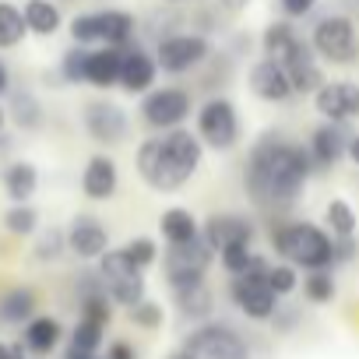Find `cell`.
<instances>
[{"label":"cell","mask_w":359,"mask_h":359,"mask_svg":"<svg viewBox=\"0 0 359 359\" xmlns=\"http://www.w3.org/2000/svg\"><path fill=\"white\" fill-rule=\"evenodd\" d=\"M11 88V74H8V67H4V60H0V95H4Z\"/></svg>","instance_id":"47"},{"label":"cell","mask_w":359,"mask_h":359,"mask_svg":"<svg viewBox=\"0 0 359 359\" xmlns=\"http://www.w3.org/2000/svg\"><path fill=\"white\" fill-rule=\"evenodd\" d=\"M212 57V43L198 32H169L155 46V64L165 74H187Z\"/></svg>","instance_id":"9"},{"label":"cell","mask_w":359,"mask_h":359,"mask_svg":"<svg viewBox=\"0 0 359 359\" xmlns=\"http://www.w3.org/2000/svg\"><path fill=\"white\" fill-rule=\"evenodd\" d=\"M271 247L292 268H303V271L334 268V236L313 222H285L271 229Z\"/></svg>","instance_id":"3"},{"label":"cell","mask_w":359,"mask_h":359,"mask_svg":"<svg viewBox=\"0 0 359 359\" xmlns=\"http://www.w3.org/2000/svg\"><path fill=\"white\" fill-rule=\"evenodd\" d=\"M81 123H85V130H88V137L95 144H120L127 137V130H130L127 113L116 102H106V99L88 102L85 113H81Z\"/></svg>","instance_id":"13"},{"label":"cell","mask_w":359,"mask_h":359,"mask_svg":"<svg viewBox=\"0 0 359 359\" xmlns=\"http://www.w3.org/2000/svg\"><path fill=\"white\" fill-rule=\"evenodd\" d=\"M127 317H130L137 327H144V331H155V327L162 324V306H158V303H151V299H144V303L130 306V310H127Z\"/></svg>","instance_id":"40"},{"label":"cell","mask_w":359,"mask_h":359,"mask_svg":"<svg viewBox=\"0 0 359 359\" xmlns=\"http://www.w3.org/2000/svg\"><path fill=\"white\" fill-rule=\"evenodd\" d=\"M254 222L247 215H233V212H222V215H212L205 226H201V240L212 247V250H226L233 243H254Z\"/></svg>","instance_id":"15"},{"label":"cell","mask_w":359,"mask_h":359,"mask_svg":"<svg viewBox=\"0 0 359 359\" xmlns=\"http://www.w3.org/2000/svg\"><path fill=\"white\" fill-rule=\"evenodd\" d=\"M296 39H299V36H296V29H292L289 22H271V25L264 29V36H261V50H264V57L282 60L285 50H289Z\"/></svg>","instance_id":"30"},{"label":"cell","mask_w":359,"mask_h":359,"mask_svg":"<svg viewBox=\"0 0 359 359\" xmlns=\"http://www.w3.org/2000/svg\"><path fill=\"white\" fill-rule=\"evenodd\" d=\"M8 116L15 120L18 130H39L43 127V102L32 92H11Z\"/></svg>","instance_id":"28"},{"label":"cell","mask_w":359,"mask_h":359,"mask_svg":"<svg viewBox=\"0 0 359 359\" xmlns=\"http://www.w3.org/2000/svg\"><path fill=\"white\" fill-rule=\"evenodd\" d=\"M324 222H327V229H331L334 240H341V236H355V212H352V205L341 201V198L327 201V208H324Z\"/></svg>","instance_id":"31"},{"label":"cell","mask_w":359,"mask_h":359,"mask_svg":"<svg viewBox=\"0 0 359 359\" xmlns=\"http://www.w3.org/2000/svg\"><path fill=\"white\" fill-rule=\"evenodd\" d=\"M268 268H271V261L254 257V264L229 282V299H233V306H236L240 313H247L250 320H275V313L282 310V306H278V296H275L271 285H268Z\"/></svg>","instance_id":"4"},{"label":"cell","mask_w":359,"mask_h":359,"mask_svg":"<svg viewBox=\"0 0 359 359\" xmlns=\"http://www.w3.org/2000/svg\"><path fill=\"white\" fill-rule=\"evenodd\" d=\"M64 338V327L57 317H46V313H36L25 327H22V345L32 352V355H50Z\"/></svg>","instance_id":"22"},{"label":"cell","mask_w":359,"mask_h":359,"mask_svg":"<svg viewBox=\"0 0 359 359\" xmlns=\"http://www.w3.org/2000/svg\"><path fill=\"white\" fill-rule=\"evenodd\" d=\"M254 250H250V243H233V247H226V250H219V261H222V268L236 278V275H243L250 264H254Z\"/></svg>","instance_id":"37"},{"label":"cell","mask_w":359,"mask_h":359,"mask_svg":"<svg viewBox=\"0 0 359 359\" xmlns=\"http://www.w3.org/2000/svg\"><path fill=\"white\" fill-rule=\"evenodd\" d=\"M158 78V64L148 50L141 46H127L123 50V67H120V88L130 95H148L155 88Z\"/></svg>","instance_id":"17"},{"label":"cell","mask_w":359,"mask_h":359,"mask_svg":"<svg viewBox=\"0 0 359 359\" xmlns=\"http://www.w3.org/2000/svg\"><path fill=\"white\" fill-rule=\"evenodd\" d=\"M106 359H137V352H134V345H127V341H113L109 352H106Z\"/></svg>","instance_id":"43"},{"label":"cell","mask_w":359,"mask_h":359,"mask_svg":"<svg viewBox=\"0 0 359 359\" xmlns=\"http://www.w3.org/2000/svg\"><path fill=\"white\" fill-rule=\"evenodd\" d=\"M85 71H88V46H71L60 60V74L71 85H85Z\"/></svg>","instance_id":"36"},{"label":"cell","mask_w":359,"mask_h":359,"mask_svg":"<svg viewBox=\"0 0 359 359\" xmlns=\"http://www.w3.org/2000/svg\"><path fill=\"white\" fill-rule=\"evenodd\" d=\"M4 229L11 236H32V233H39V212L32 205H11L4 212Z\"/></svg>","instance_id":"32"},{"label":"cell","mask_w":359,"mask_h":359,"mask_svg":"<svg viewBox=\"0 0 359 359\" xmlns=\"http://www.w3.org/2000/svg\"><path fill=\"white\" fill-rule=\"evenodd\" d=\"M67 250L78 254L81 261H99L106 250H109V233L99 219L92 215H78L71 226H67Z\"/></svg>","instance_id":"16"},{"label":"cell","mask_w":359,"mask_h":359,"mask_svg":"<svg viewBox=\"0 0 359 359\" xmlns=\"http://www.w3.org/2000/svg\"><path fill=\"white\" fill-rule=\"evenodd\" d=\"M212 261H215V250L205 240H194V243H184V247H169L162 254V275H165L169 289L201 285Z\"/></svg>","instance_id":"8"},{"label":"cell","mask_w":359,"mask_h":359,"mask_svg":"<svg viewBox=\"0 0 359 359\" xmlns=\"http://www.w3.org/2000/svg\"><path fill=\"white\" fill-rule=\"evenodd\" d=\"M25 36H29V29H25L22 8L8 4V0H0V50H11V46H18Z\"/></svg>","instance_id":"29"},{"label":"cell","mask_w":359,"mask_h":359,"mask_svg":"<svg viewBox=\"0 0 359 359\" xmlns=\"http://www.w3.org/2000/svg\"><path fill=\"white\" fill-rule=\"evenodd\" d=\"M310 172L313 158L303 144L289 141L285 134H264L247 155L243 184L257 205H289L306 187Z\"/></svg>","instance_id":"1"},{"label":"cell","mask_w":359,"mask_h":359,"mask_svg":"<svg viewBox=\"0 0 359 359\" xmlns=\"http://www.w3.org/2000/svg\"><path fill=\"white\" fill-rule=\"evenodd\" d=\"M120 250H123V254H127L141 271H144V268H151V264L158 261V247H155V240H148V236H134V240H127Z\"/></svg>","instance_id":"38"},{"label":"cell","mask_w":359,"mask_h":359,"mask_svg":"<svg viewBox=\"0 0 359 359\" xmlns=\"http://www.w3.org/2000/svg\"><path fill=\"white\" fill-rule=\"evenodd\" d=\"M169 4H184V0H169Z\"/></svg>","instance_id":"50"},{"label":"cell","mask_w":359,"mask_h":359,"mask_svg":"<svg viewBox=\"0 0 359 359\" xmlns=\"http://www.w3.org/2000/svg\"><path fill=\"white\" fill-rule=\"evenodd\" d=\"M334 278H331V268H324V271H306L303 275V296L313 303V306H320V303H331L334 299Z\"/></svg>","instance_id":"33"},{"label":"cell","mask_w":359,"mask_h":359,"mask_svg":"<svg viewBox=\"0 0 359 359\" xmlns=\"http://www.w3.org/2000/svg\"><path fill=\"white\" fill-rule=\"evenodd\" d=\"M180 352L187 359H250L247 338L222 320H205L201 327H194L184 338Z\"/></svg>","instance_id":"6"},{"label":"cell","mask_w":359,"mask_h":359,"mask_svg":"<svg viewBox=\"0 0 359 359\" xmlns=\"http://www.w3.org/2000/svg\"><path fill=\"white\" fill-rule=\"evenodd\" d=\"M158 229L169 247H184V243L201 240V226H198L194 212H187V208H165L158 215Z\"/></svg>","instance_id":"23"},{"label":"cell","mask_w":359,"mask_h":359,"mask_svg":"<svg viewBox=\"0 0 359 359\" xmlns=\"http://www.w3.org/2000/svg\"><path fill=\"white\" fill-rule=\"evenodd\" d=\"M120 187V169L109 155H92L81 169V194L88 201H109Z\"/></svg>","instance_id":"19"},{"label":"cell","mask_w":359,"mask_h":359,"mask_svg":"<svg viewBox=\"0 0 359 359\" xmlns=\"http://www.w3.org/2000/svg\"><path fill=\"white\" fill-rule=\"evenodd\" d=\"M25 345L22 341H0V359H25Z\"/></svg>","instance_id":"44"},{"label":"cell","mask_w":359,"mask_h":359,"mask_svg":"<svg viewBox=\"0 0 359 359\" xmlns=\"http://www.w3.org/2000/svg\"><path fill=\"white\" fill-rule=\"evenodd\" d=\"M4 123H8V109L0 106V134H4Z\"/></svg>","instance_id":"48"},{"label":"cell","mask_w":359,"mask_h":359,"mask_svg":"<svg viewBox=\"0 0 359 359\" xmlns=\"http://www.w3.org/2000/svg\"><path fill=\"white\" fill-rule=\"evenodd\" d=\"M250 92L264 102H285L292 95V85L285 78V67L271 57H261L254 67H250Z\"/></svg>","instance_id":"20"},{"label":"cell","mask_w":359,"mask_h":359,"mask_svg":"<svg viewBox=\"0 0 359 359\" xmlns=\"http://www.w3.org/2000/svg\"><path fill=\"white\" fill-rule=\"evenodd\" d=\"M310 46L320 60L338 64V67L359 60V32H355L352 18H345V15H324L310 32Z\"/></svg>","instance_id":"7"},{"label":"cell","mask_w":359,"mask_h":359,"mask_svg":"<svg viewBox=\"0 0 359 359\" xmlns=\"http://www.w3.org/2000/svg\"><path fill=\"white\" fill-rule=\"evenodd\" d=\"M165 359H187V355H184V352H180V348H176V352H169Z\"/></svg>","instance_id":"49"},{"label":"cell","mask_w":359,"mask_h":359,"mask_svg":"<svg viewBox=\"0 0 359 359\" xmlns=\"http://www.w3.org/2000/svg\"><path fill=\"white\" fill-rule=\"evenodd\" d=\"M36 306H39V296L29 289V285H15L0 296V324H29L36 317Z\"/></svg>","instance_id":"25"},{"label":"cell","mask_w":359,"mask_h":359,"mask_svg":"<svg viewBox=\"0 0 359 359\" xmlns=\"http://www.w3.org/2000/svg\"><path fill=\"white\" fill-rule=\"evenodd\" d=\"M278 4H282L285 18H306L317 8V0H278Z\"/></svg>","instance_id":"41"},{"label":"cell","mask_w":359,"mask_h":359,"mask_svg":"<svg viewBox=\"0 0 359 359\" xmlns=\"http://www.w3.org/2000/svg\"><path fill=\"white\" fill-rule=\"evenodd\" d=\"M313 106L327 123H348L359 116V85L355 81H324L313 95Z\"/></svg>","instance_id":"14"},{"label":"cell","mask_w":359,"mask_h":359,"mask_svg":"<svg viewBox=\"0 0 359 359\" xmlns=\"http://www.w3.org/2000/svg\"><path fill=\"white\" fill-rule=\"evenodd\" d=\"M194 109V99L187 88H176V85H165V88H151L144 99H141V120L151 127V130H180Z\"/></svg>","instance_id":"10"},{"label":"cell","mask_w":359,"mask_h":359,"mask_svg":"<svg viewBox=\"0 0 359 359\" xmlns=\"http://www.w3.org/2000/svg\"><path fill=\"white\" fill-rule=\"evenodd\" d=\"M109 303H113L109 292H95V296L78 299L81 320H92V324H99V327H109V320H113V306H109Z\"/></svg>","instance_id":"35"},{"label":"cell","mask_w":359,"mask_h":359,"mask_svg":"<svg viewBox=\"0 0 359 359\" xmlns=\"http://www.w3.org/2000/svg\"><path fill=\"white\" fill-rule=\"evenodd\" d=\"M120 67H123V50H113V46H95V50H88L85 85H95V88H113V85H120Z\"/></svg>","instance_id":"21"},{"label":"cell","mask_w":359,"mask_h":359,"mask_svg":"<svg viewBox=\"0 0 359 359\" xmlns=\"http://www.w3.org/2000/svg\"><path fill=\"white\" fill-rule=\"evenodd\" d=\"M345 158H348L352 165H359V134L348 137V151H345Z\"/></svg>","instance_id":"45"},{"label":"cell","mask_w":359,"mask_h":359,"mask_svg":"<svg viewBox=\"0 0 359 359\" xmlns=\"http://www.w3.org/2000/svg\"><path fill=\"white\" fill-rule=\"evenodd\" d=\"M67 250V233L64 229H57V226H50V229H43L39 236H36V261H57L60 254Z\"/></svg>","instance_id":"34"},{"label":"cell","mask_w":359,"mask_h":359,"mask_svg":"<svg viewBox=\"0 0 359 359\" xmlns=\"http://www.w3.org/2000/svg\"><path fill=\"white\" fill-rule=\"evenodd\" d=\"M198 137L201 144L215 148V151H229L240 141V113L229 99L212 95L201 109H198Z\"/></svg>","instance_id":"11"},{"label":"cell","mask_w":359,"mask_h":359,"mask_svg":"<svg viewBox=\"0 0 359 359\" xmlns=\"http://www.w3.org/2000/svg\"><path fill=\"white\" fill-rule=\"evenodd\" d=\"M219 4H222L226 11H233V15H236V11H243V8L250 4V0H219Z\"/></svg>","instance_id":"46"},{"label":"cell","mask_w":359,"mask_h":359,"mask_svg":"<svg viewBox=\"0 0 359 359\" xmlns=\"http://www.w3.org/2000/svg\"><path fill=\"white\" fill-rule=\"evenodd\" d=\"M268 285H271V292L282 299V296L296 292L299 275H296V268H292L289 261H282V264H271V268H268Z\"/></svg>","instance_id":"39"},{"label":"cell","mask_w":359,"mask_h":359,"mask_svg":"<svg viewBox=\"0 0 359 359\" xmlns=\"http://www.w3.org/2000/svg\"><path fill=\"white\" fill-rule=\"evenodd\" d=\"M22 18H25V29L36 32V36H53V32L64 25L60 8L53 4V0H25Z\"/></svg>","instance_id":"26"},{"label":"cell","mask_w":359,"mask_h":359,"mask_svg":"<svg viewBox=\"0 0 359 359\" xmlns=\"http://www.w3.org/2000/svg\"><path fill=\"white\" fill-rule=\"evenodd\" d=\"M4 194L15 201V205H29L32 201V194L39 191V169L32 165V162H11V165H4Z\"/></svg>","instance_id":"24"},{"label":"cell","mask_w":359,"mask_h":359,"mask_svg":"<svg viewBox=\"0 0 359 359\" xmlns=\"http://www.w3.org/2000/svg\"><path fill=\"white\" fill-rule=\"evenodd\" d=\"M172 299H176L180 313L191 317V320L212 317V306H215V296H212V289L205 282L201 285H187V289H172Z\"/></svg>","instance_id":"27"},{"label":"cell","mask_w":359,"mask_h":359,"mask_svg":"<svg viewBox=\"0 0 359 359\" xmlns=\"http://www.w3.org/2000/svg\"><path fill=\"white\" fill-rule=\"evenodd\" d=\"M348 130H345V123H320L313 134H310V144H306V151H310V158H313V165H320V169H331V165H338L341 158H345V151H348Z\"/></svg>","instance_id":"18"},{"label":"cell","mask_w":359,"mask_h":359,"mask_svg":"<svg viewBox=\"0 0 359 359\" xmlns=\"http://www.w3.org/2000/svg\"><path fill=\"white\" fill-rule=\"evenodd\" d=\"M278 64L285 67V78L292 85V95H317V88L324 85V71L317 64V53L303 39H296Z\"/></svg>","instance_id":"12"},{"label":"cell","mask_w":359,"mask_h":359,"mask_svg":"<svg viewBox=\"0 0 359 359\" xmlns=\"http://www.w3.org/2000/svg\"><path fill=\"white\" fill-rule=\"evenodd\" d=\"M71 39L74 46H113V50H127L134 39V15L127 11H92V15H78L71 22Z\"/></svg>","instance_id":"5"},{"label":"cell","mask_w":359,"mask_h":359,"mask_svg":"<svg viewBox=\"0 0 359 359\" xmlns=\"http://www.w3.org/2000/svg\"><path fill=\"white\" fill-rule=\"evenodd\" d=\"M201 158H205V144L198 134L191 130H165L158 137H148L141 141L137 148V176L158 194H169V191H180L187 180L201 169Z\"/></svg>","instance_id":"2"},{"label":"cell","mask_w":359,"mask_h":359,"mask_svg":"<svg viewBox=\"0 0 359 359\" xmlns=\"http://www.w3.org/2000/svg\"><path fill=\"white\" fill-rule=\"evenodd\" d=\"M355 236H341V240H334V264H345V261H352L355 257Z\"/></svg>","instance_id":"42"}]
</instances>
